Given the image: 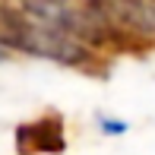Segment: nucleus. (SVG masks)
<instances>
[{
  "label": "nucleus",
  "mask_w": 155,
  "mask_h": 155,
  "mask_svg": "<svg viewBox=\"0 0 155 155\" xmlns=\"http://www.w3.org/2000/svg\"><path fill=\"white\" fill-rule=\"evenodd\" d=\"M6 38L16 48L60 63L86 57V41L95 38L101 13L86 0H22L3 19Z\"/></svg>",
  "instance_id": "obj_1"
},
{
  "label": "nucleus",
  "mask_w": 155,
  "mask_h": 155,
  "mask_svg": "<svg viewBox=\"0 0 155 155\" xmlns=\"http://www.w3.org/2000/svg\"><path fill=\"white\" fill-rule=\"evenodd\" d=\"M152 16H155V6H152Z\"/></svg>",
  "instance_id": "obj_2"
}]
</instances>
